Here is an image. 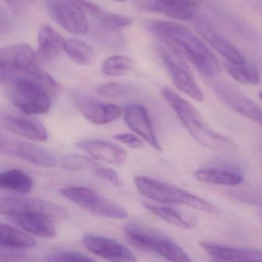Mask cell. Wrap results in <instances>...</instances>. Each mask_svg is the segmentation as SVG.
Listing matches in <instances>:
<instances>
[{"label": "cell", "instance_id": "obj_1", "mask_svg": "<svg viewBox=\"0 0 262 262\" xmlns=\"http://www.w3.org/2000/svg\"><path fill=\"white\" fill-rule=\"evenodd\" d=\"M151 27L167 46L189 60L202 74L213 76L219 73L217 58L187 27L171 21H155Z\"/></svg>", "mask_w": 262, "mask_h": 262}, {"label": "cell", "instance_id": "obj_2", "mask_svg": "<svg viewBox=\"0 0 262 262\" xmlns=\"http://www.w3.org/2000/svg\"><path fill=\"white\" fill-rule=\"evenodd\" d=\"M161 96L190 135L202 146L217 151L235 149L236 144L233 141L212 129L199 112L173 90L163 87Z\"/></svg>", "mask_w": 262, "mask_h": 262}, {"label": "cell", "instance_id": "obj_3", "mask_svg": "<svg viewBox=\"0 0 262 262\" xmlns=\"http://www.w3.org/2000/svg\"><path fill=\"white\" fill-rule=\"evenodd\" d=\"M127 240L136 248L159 254L171 261H191L189 256L171 237L146 225L129 222L124 227Z\"/></svg>", "mask_w": 262, "mask_h": 262}, {"label": "cell", "instance_id": "obj_4", "mask_svg": "<svg viewBox=\"0 0 262 262\" xmlns=\"http://www.w3.org/2000/svg\"><path fill=\"white\" fill-rule=\"evenodd\" d=\"M135 185L145 197L165 204L186 205L198 211L214 213L215 207L208 201L165 182L145 176L135 178Z\"/></svg>", "mask_w": 262, "mask_h": 262}, {"label": "cell", "instance_id": "obj_5", "mask_svg": "<svg viewBox=\"0 0 262 262\" xmlns=\"http://www.w3.org/2000/svg\"><path fill=\"white\" fill-rule=\"evenodd\" d=\"M12 100L27 115H42L51 108V96L39 84L24 76H16Z\"/></svg>", "mask_w": 262, "mask_h": 262}, {"label": "cell", "instance_id": "obj_6", "mask_svg": "<svg viewBox=\"0 0 262 262\" xmlns=\"http://www.w3.org/2000/svg\"><path fill=\"white\" fill-rule=\"evenodd\" d=\"M61 194L81 208L96 215L113 219H125L128 213L120 205L111 202L85 187H70L61 189Z\"/></svg>", "mask_w": 262, "mask_h": 262}, {"label": "cell", "instance_id": "obj_7", "mask_svg": "<svg viewBox=\"0 0 262 262\" xmlns=\"http://www.w3.org/2000/svg\"><path fill=\"white\" fill-rule=\"evenodd\" d=\"M160 55L174 86L191 99L203 102L205 96L183 58L168 46L161 48Z\"/></svg>", "mask_w": 262, "mask_h": 262}, {"label": "cell", "instance_id": "obj_8", "mask_svg": "<svg viewBox=\"0 0 262 262\" xmlns=\"http://www.w3.org/2000/svg\"><path fill=\"white\" fill-rule=\"evenodd\" d=\"M42 214L53 219H67L68 211L58 204L40 199L21 198H0V214Z\"/></svg>", "mask_w": 262, "mask_h": 262}, {"label": "cell", "instance_id": "obj_9", "mask_svg": "<svg viewBox=\"0 0 262 262\" xmlns=\"http://www.w3.org/2000/svg\"><path fill=\"white\" fill-rule=\"evenodd\" d=\"M211 88L220 100L233 111L253 122H261L260 107L235 85L226 81H215L211 83Z\"/></svg>", "mask_w": 262, "mask_h": 262}, {"label": "cell", "instance_id": "obj_10", "mask_svg": "<svg viewBox=\"0 0 262 262\" xmlns=\"http://www.w3.org/2000/svg\"><path fill=\"white\" fill-rule=\"evenodd\" d=\"M0 153L44 168H53L56 165L54 156L49 150L7 136H0Z\"/></svg>", "mask_w": 262, "mask_h": 262}, {"label": "cell", "instance_id": "obj_11", "mask_svg": "<svg viewBox=\"0 0 262 262\" xmlns=\"http://www.w3.org/2000/svg\"><path fill=\"white\" fill-rule=\"evenodd\" d=\"M72 99L81 114L96 125L114 122L122 114V110L118 105L103 103L80 92H74L72 94Z\"/></svg>", "mask_w": 262, "mask_h": 262}, {"label": "cell", "instance_id": "obj_12", "mask_svg": "<svg viewBox=\"0 0 262 262\" xmlns=\"http://www.w3.org/2000/svg\"><path fill=\"white\" fill-rule=\"evenodd\" d=\"M39 68V57L26 44H14L0 49V69L10 72H28Z\"/></svg>", "mask_w": 262, "mask_h": 262}, {"label": "cell", "instance_id": "obj_13", "mask_svg": "<svg viewBox=\"0 0 262 262\" xmlns=\"http://www.w3.org/2000/svg\"><path fill=\"white\" fill-rule=\"evenodd\" d=\"M85 248L93 254L111 261L135 262L134 254L119 242L103 236L86 234L82 239Z\"/></svg>", "mask_w": 262, "mask_h": 262}, {"label": "cell", "instance_id": "obj_14", "mask_svg": "<svg viewBox=\"0 0 262 262\" xmlns=\"http://www.w3.org/2000/svg\"><path fill=\"white\" fill-rule=\"evenodd\" d=\"M50 14L53 20L72 34L82 36L89 30L85 15L73 4L67 1H58L50 6Z\"/></svg>", "mask_w": 262, "mask_h": 262}, {"label": "cell", "instance_id": "obj_15", "mask_svg": "<svg viewBox=\"0 0 262 262\" xmlns=\"http://www.w3.org/2000/svg\"><path fill=\"white\" fill-rule=\"evenodd\" d=\"M124 120L128 128L139 135L155 149L162 151L147 110L142 105L132 104L124 108Z\"/></svg>", "mask_w": 262, "mask_h": 262}, {"label": "cell", "instance_id": "obj_16", "mask_svg": "<svg viewBox=\"0 0 262 262\" xmlns=\"http://www.w3.org/2000/svg\"><path fill=\"white\" fill-rule=\"evenodd\" d=\"M201 248L211 257L225 261H259L262 259L260 249L228 246L214 242H199Z\"/></svg>", "mask_w": 262, "mask_h": 262}, {"label": "cell", "instance_id": "obj_17", "mask_svg": "<svg viewBox=\"0 0 262 262\" xmlns=\"http://www.w3.org/2000/svg\"><path fill=\"white\" fill-rule=\"evenodd\" d=\"M76 146L85 151L93 159L112 165H122L126 161L125 150L105 141L88 139L77 142Z\"/></svg>", "mask_w": 262, "mask_h": 262}, {"label": "cell", "instance_id": "obj_18", "mask_svg": "<svg viewBox=\"0 0 262 262\" xmlns=\"http://www.w3.org/2000/svg\"><path fill=\"white\" fill-rule=\"evenodd\" d=\"M36 239L14 227L0 225V251L6 255H20L23 251L34 248Z\"/></svg>", "mask_w": 262, "mask_h": 262}, {"label": "cell", "instance_id": "obj_19", "mask_svg": "<svg viewBox=\"0 0 262 262\" xmlns=\"http://www.w3.org/2000/svg\"><path fill=\"white\" fill-rule=\"evenodd\" d=\"M8 217L19 228L33 235L42 238H53L56 236V227L51 217L34 213L13 214Z\"/></svg>", "mask_w": 262, "mask_h": 262}, {"label": "cell", "instance_id": "obj_20", "mask_svg": "<svg viewBox=\"0 0 262 262\" xmlns=\"http://www.w3.org/2000/svg\"><path fill=\"white\" fill-rule=\"evenodd\" d=\"M3 125L8 131L36 142H45L49 136L44 125L35 119L27 118L6 116L3 119Z\"/></svg>", "mask_w": 262, "mask_h": 262}, {"label": "cell", "instance_id": "obj_21", "mask_svg": "<svg viewBox=\"0 0 262 262\" xmlns=\"http://www.w3.org/2000/svg\"><path fill=\"white\" fill-rule=\"evenodd\" d=\"M65 39L49 25H43L38 32L39 59L45 62L53 60L64 51Z\"/></svg>", "mask_w": 262, "mask_h": 262}, {"label": "cell", "instance_id": "obj_22", "mask_svg": "<svg viewBox=\"0 0 262 262\" xmlns=\"http://www.w3.org/2000/svg\"><path fill=\"white\" fill-rule=\"evenodd\" d=\"M199 31L205 40L230 63L243 64L246 62L243 54L231 42L219 33L202 26H199Z\"/></svg>", "mask_w": 262, "mask_h": 262}, {"label": "cell", "instance_id": "obj_23", "mask_svg": "<svg viewBox=\"0 0 262 262\" xmlns=\"http://www.w3.org/2000/svg\"><path fill=\"white\" fill-rule=\"evenodd\" d=\"M153 8L167 17L188 20L194 14L196 4L193 0H154Z\"/></svg>", "mask_w": 262, "mask_h": 262}, {"label": "cell", "instance_id": "obj_24", "mask_svg": "<svg viewBox=\"0 0 262 262\" xmlns=\"http://www.w3.org/2000/svg\"><path fill=\"white\" fill-rule=\"evenodd\" d=\"M194 177L199 182L213 185L234 186L243 182L242 174L235 171L221 168H205L197 170Z\"/></svg>", "mask_w": 262, "mask_h": 262}, {"label": "cell", "instance_id": "obj_25", "mask_svg": "<svg viewBox=\"0 0 262 262\" xmlns=\"http://www.w3.org/2000/svg\"><path fill=\"white\" fill-rule=\"evenodd\" d=\"M33 178L20 169H9L0 172V189L27 194L33 190Z\"/></svg>", "mask_w": 262, "mask_h": 262}, {"label": "cell", "instance_id": "obj_26", "mask_svg": "<svg viewBox=\"0 0 262 262\" xmlns=\"http://www.w3.org/2000/svg\"><path fill=\"white\" fill-rule=\"evenodd\" d=\"M64 51L69 57L79 66L89 67L95 59L93 49L86 42L78 39H65Z\"/></svg>", "mask_w": 262, "mask_h": 262}, {"label": "cell", "instance_id": "obj_27", "mask_svg": "<svg viewBox=\"0 0 262 262\" xmlns=\"http://www.w3.org/2000/svg\"><path fill=\"white\" fill-rule=\"evenodd\" d=\"M144 207L156 217H159L162 220L166 222L167 223L174 225L178 228L190 229L195 225V223H194V221L184 217L182 214L172 208L156 206V205H148V204H145Z\"/></svg>", "mask_w": 262, "mask_h": 262}, {"label": "cell", "instance_id": "obj_28", "mask_svg": "<svg viewBox=\"0 0 262 262\" xmlns=\"http://www.w3.org/2000/svg\"><path fill=\"white\" fill-rule=\"evenodd\" d=\"M227 72L234 80L239 83L246 85H256L260 82V73L257 68L248 65L247 62L243 64L228 63Z\"/></svg>", "mask_w": 262, "mask_h": 262}, {"label": "cell", "instance_id": "obj_29", "mask_svg": "<svg viewBox=\"0 0 262 262\" xmlns=\"http://www.w3.org/2000/svg\"><path fill=\"white\" fill-rule=\"evenodd\" d=\"M134 62L123 55H115L107 58L102 66V71L108 76H124L132 73Z\"/></svg>", "mask_w": 262, "mask_h": 262}, {"label": "cell", "instance_id": "obj_30", "mask_svg": "<svg viewBox=\"0 0 262 262\" xmlns=\"http://www.w3.org/2000/svg\"><path fill=\"white\" fill-rule=\"evenodd\" d=\"M61 166L68 171H79L88 168H96L98 165L94 161L82 155L70 154L64 156L61 160Z\"/></svg>", "mask_w": 262, "mask_h": 262}, {"label": "cell", "instance_id": "obj_31", "mask_svg": "<svg viewBox=\"0 0 262 262\" xmlns=\"http://www.w3.org/2000/svg\"><path fill=\"white\" fill-rule=\"evenodd\" d=\"M133 87L120 82H108L97 89L99 96L107 98H119L126 96L133 91Z\"/></svg>", "mask_w": 262, "mask_h": 262}, {"label": "cell", "instance_id": "obj_32", "mask_svg": "<svg viewBox=\"0 0 262 262\" xmlns=\"http://www.w3.org/2000/svg\"><path fill=\"white\" fill-rule=\"evenodd\" d=\"M97 19L108 29L125 28L133 24V20L130 18L116 13H108L105 10L102 11Z\"/></svg>", "mask_w": 262, "mask_h": 262}, {"label": "cell", "instance_id": "obj_33", "mask_svg": "<svg viewBox=\"0 0 262 262\" xmlns=\"http://www.w3.org/2000/svg\"><path fill=\"white\" fill-rule=\"evenodd\" d=\"M49 261H94V259L76 251H61L49 257Z\"/></svg>", "mask_w": 262, "mask_h": 262}, {"label": "cell", "instance_id": "obj_34", "mask_svg": "<svg viewBox=\"0 0 262 262\" xmlns=\"http://www.w3.org/2000/svg\"><path fill=\"white\" fill-rule=\"evenodd\" d=\"M68 1L76 7L79 11L82 12L84 15L93 16L96 19H98L103 11L100 7L88 0H68Z\"/></svg>", "mask_w": 262, "mask_h": 262}, {"label": "cell", "instance_id": "obj_35", "mask_svg": "<svg viewBox=\"0 0 262 262\" xmlns=\"http://www.w3.org/2000/svg\"><path fill=\"white\" fill-rule=\"evenodd\" d=\"M95 173L98 177L111 182L116 186H121V185H122L119 174L112 168H100V167L99 168V167H97V168H95Z\"/></svg>", "mask_w": 262, "mask_h": 262}, {"label": "cell", "instance_id": "obj_36", "mask_svg": "<svg viewBox=\"0 0 262 262\" xmlns=\"http://www.w3.org/2000/svg\"><path fill=\"white\" fill-rule=\"evenodd\" d=\"M12 13L16 15L25 13L33 4V0H4Z\"/></svg>", "mask_w": 262, "mask_h": 262}, {"label": "cell", "instance_id": "obj_37", "mask_svg": "<svg viewBox=\"0 0 262 262\" xmlns=\"http://www.w3.org/2000/svg\"><path fill=\"white\" fill-rule=\"evenodd\" d=\"M114 139L118 142L128 145V147H131L133 148L139 149V148H143L145 146L144 142L139 137L133 134H128V133L118 134L114 136Z\"/></svg>", "mask_w": 262, "mask_h": 262}, {"label": "cell", "instance_id": "obj_38", "mask_svg": "<svg viewBox=\"0 0 262 262\" xmlns=\"http://www.w3.org/2000/svg\"><path fill=\"white\" fill-rule=\"evenodd\" d=\"M10 27V17L4 10H0V35L7 33Z\"/></svg>", "mask_w": 262, "mask_h": 262}, {"label": "cell", "instance_id": "obj_39", "mask_svg": "<svg viewBox=\"0 0 262 262\" xmlns=\"http://www.w3.org/2000/svg\"><path fill=\"white\" fill-rule=\"evenodd\" d=\"M11 72L0 69V82L8 80L11 78Z\"/></svg>", "mask_w": 262, "mask_h": 262}, {"label": "cell", "instance_id": "obj_40", "mask_svg": "<svg viewBox=\"0 0 262 262\" xmlns=\"http://www.w3.org/2000/svg\"><path fill=\"white\" fill-rule=\"evenodd\" d=\"M115 1H118V2H124L125 0H115Z\"/></svg>", "mask_w": 262, "mask_h": 262}]
</instances>
